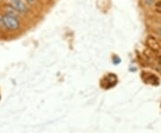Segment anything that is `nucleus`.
<instances>
[{"label":"nucleus","mask_w":161,"mask_h":133,"mask_svg":"<svg viewBox=\"0 0 161 133\" xmlns=\"http://www.w3.org/2000/svg\"><path fill=\"white\" fill-rule=\"evenodd\" d=\"M155 9H156V11L157 12H158V13H161V1H159L157 5H156V6H155Z\"/></svg>","instance_id":"39448f33"},{"label":"nucleus","mask_w":161,"mask_h":133,"mask_svg":"<svg viewBox=\"0 0 161 133\" xmlns=\"http://www.w3.org/2000/svg\"><path fill=\"white\" fill-rule=\"evenodd\" d=\"M11 6L16 12H19V13L27 12V6L22 0H20V1H15V2H11Z\"/></svg>","instance_id":"7ed1b4c3"},{"label":"nucleus","mask_w":161,"mask_h":133,"mask_svg":"<svg viewBox=\"0 0 161 133\" xmlns=\"http://www.w3.org/2000/svg\"><path fill=\"white\" fill-rule=\"evenodd\" d=\"M2 22H3V25L5 27L10 31H15L19 28L20 26V22L18 21V19L16 18L15 15H12V14H5L2 17Z\"/></svg>","instance_id":"f257e3e1"},{"label":"nucleus","mask_w":161,"mask_h":133,"mask_svg":"<svg viewBox=\"0 0 161 133\" xmlns=\"http://www.w3.org/2000/svg\"><path fill=\"white\" fill-rule=\"evenodd\" d=\"M159 67H160V68H161V58L159 59Z\"/></svg>","instance_id":"6e6552de"},{"label":"nucleus","mask_w":161,"mask_h":133,"mask_svg":"<svg viewBox=\"0 0 161 133\" xmlns=\"http://www.w3.org/2000/svg\"><path fill=\"white\" fill-rule=\"evenodd\" d=\"M25 1H26L28 4H30V5H32V4H34V2H35V0H25Z\"/></svg>","instance_id":"0eeeda50"},{"label":"nucleus","mask_w":161,"mask_h":133,"mask_svg":"<svg viewBox=\"0 0 161 133\" xmlns=\"http://www.w3.org/2000/svg\"><path fill=\"white\" fill-rule=\"evenodd\" d=\"M144 3H145L147 6H151L152 3H153V0H144Z\"/></svg>","instance_id":"423d86ee"},{"label":"nucleus","mask_w":161,"mask_h":133,"mask_svg":"<svg viewBox=\"0 0 161 133\" xmlns=\"http://www.w3.org/2000/svg\"><path fill=\"white\" fill-rule=\"evenodd\" d=\"M117 82V77L115 74H109L108 76H105L102 80H101V86L108 89V88L114 86Z\"/></svg>","instance_id":"f03ea898"},{"label":"nucleus","mask_w":161,"mask_h":133,"mask_svg":"<svg viewBox=\"0 0 161 133\" xmlns=\"http://www.w3.org/2000/svg\"><path fill=\"white\" fill-rule=\"evenodd\" d=\"M15 1H20V0H10V2H15Z\"/></svg>","instance_id":"9d476101"},{"label":"nucleus","mask_w":161,"mask_h":133,"mask_svg":"<svg viewBox=\"0 0 161 133\" xmlns=\"http://www.w3.org/2000/svg\"><path fill=\"white\" fill-rule=\"evenodd\" d=\"M147 41H148V45H149V47L152 50H154V51H156V52H158V51L160 50V46H159V44H158V42L154 38L149 37Z\"/></svg>","instance_id":"20e7f679"},{"label":"nucleus","mask_w":161,"mask_h":133,"mask_svg":"<svg viewBox=\"0 0 161 133\" xmlns=\"http://www.w3.org/2000/svg\"><path fill=\"white\" fill-rule=\"evenodd\" d=\"M158 34H159V36L161 37V29H159V31H158Z\"/></svg>","instance_id":"1a4fd4ad"}]
</instances>
